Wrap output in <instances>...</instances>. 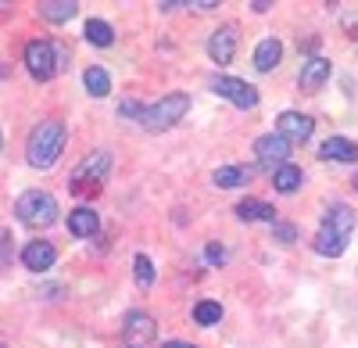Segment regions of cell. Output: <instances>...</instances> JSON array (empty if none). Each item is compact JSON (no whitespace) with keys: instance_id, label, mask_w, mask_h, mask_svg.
Masks as SVG:
<instances>
[{"instance_id":"cb8c5ba5","label":"cell","mask_w":358,"mask_h":348,"mask_svg":"<svg viewBox=\"0 0 358 348\" xmlns=\"http://www.w3.org/2000/svg\"><path fill=\"white\" fill-rule=\"evenodd\" d=\"M194 320H197L201 327H215V323L222 320V305H219V302H197V305H194Z\"/></svg>"},{"instance_id":"7a4b0ae2","label":"cell","mask_w":358,"mask_h":348,"mask_svg":"<svg viewBox=\"0 0 358 348\" xmlns=\"http://www.w3.org/2000/svg\"><path fill=\"white\" fill-rule=\"evenodd\" d=\"M108 172H111V155H108V151H90V155L72 169L69 190L79 194V197H94V194H101Z\"/></svg>"},{"instance_id":"d4e9b609","label":"cell","mask_w":358,"mask_h":348,"mask_svg":"<svg viewBox=\"0 0 358 348\" xmlns=\"http://www.w3.org/2000/svg\"><path fill=\"white\" fill-rule=\"evenodd\" d=\"M133 277H136L140 287H151L155 284V266H151V258H147V255H136L133 258Z\"/></svg>"},{"instance_id":"ba28073f","label":"cell","mask_w":358,"mask_h":348,"mask_svg":"<svg viewBox=\"0 0 358 348\" xmlns=\"http://www.w3.org/2000/svg\"><path fill=\"white\" fill-rule=\"evenodd\" d=\"M312 130H315L312 115H301V111H283L276 119V133H283L290 144H305L312 137Z\"/></svg>"},{"instance_id":"7402d4cb","label":"cell","mask_w":358,"mask_h":348,"mask_svg":"<svg viewBox=\"0 0 358 348\" xmlns=\"http://www.w3.org/2000/svg\"><path fill=\"white\" fill-rule=\"evenodd\" d=\"M305 183V176H301V169H297V165H280L276 172H273V187L280 190V194H294L297 187H301Z\"/></svg>"},{"instance_id":"e0dca14e","label":"cell","mask_w":358,"mask_h":348,"mask_svg":"<svg viewBox=\"0 0 358 348\" xmlns=\"http://www.w3.org/2000/svg\"><path fill=\"white\" fill-rule=\"evenodd\" d=\"M251 176H255V169H251V165H222V169H215L212 183L222 187V190H233V187H244Z\"/></svg>"},{"instance_id":"4fadbf2b","label":"cell","mask_w":358,"mask_h":348,"mask_svg":"<svg viewBox=\"0 0 358 348\" xmlns=\"http://www.w3.org/2000/svg\"><path fill=\"white\" fill-rule=\"evenodd\" d=\"M236 219H241V223H268V226H273L276 223V209L265 205V201H258V197H244L241 205H236Z\"/></svg>"},{"instance_id":"603a6c76","label":"cell","mask_w":358,"mask_h":348,"mask_svg":"<svg viewBox=\"0 0 358 348\" xmlns=\"http://www.w3.org/2000/svg\"><path fill=\"white\" fill-rule=\"evenodd\" d=\"M83 33H86V40L94 43V47H111V43H115V29H111L104 18H90Z\"/></svg>"},{"instance_id":"44dd1931","label":"cell","mask_w":358,"mask_h":348,"mask_svg":"<svg viewBox=\"0 0 358 348\" xmlns=\"http://www.w3.org/2000/svg\"><path fill=\"white\" fill-rule=\"evenodd\" d=\"M36 11H40L47 22H69V18L79 11V4H76V0H40Z\"/></svg>"},{"instance_id":"8992f818","label":"cell","mask_w":358,"mask_h":348,"mask_svg":"<svg viewBox=\"0 0 358 348\" xmlns=\"http://www.w3.org/2000/svg\"><path fill=\"white\" fill-rule=\"evenodd\" d=\"M212 90L219 97H226L229 104H236V108H255L258 104V90H255L251 83L236 79V76H215L212 79Z\"/></svg>"},{"instance_id":"f1b7e54d","label":"cell","mask_w":358,"mask_h":348,"mask_svg":"<svg viewBox=\"0 0 358 348\" xmlns=\"http://www.w3.org/2000/svg\"><path fill=\"white\" fill-rule=\"evenodd\" d=\"M204 258H208V263H215V266H219V263H226L222 244H208V248H204Z\"/></svg>"},{"instance_id":"5b68a950","label":"cell","mask_w":358,"mask_h":348,"mask_svg":"<svg viewBox=\"0 0 358 348\" xmlns=\"http://www.w3.org/2000/svg\"><path fill=\"white\" fill-rule=\"evenodd\" d=\"M65 65V50L50 40H29L25 43V69L33 79H54Z\"/></svg>"},{"instance_id":"52a82bcc","label":"cell","mask_w":358,"mask_h":348,"mask_svg":"<svg viewBox=\"0 0 358 348\" xmlns=\"http://www.w3.org/2000/svg\"><path fill=\"white\" fill-rule=\"evenodd\" d=\"M255 155H258V165L280 169V165H287V158H290V140H287L283 133H262V137L255 140Z\"/></svg>"},{"instance_id":"3957f363","label":"cell","mask_w":358,"mask_h":348,"mask_svg":"<svg viewBox=\"0 0 358 348\" xmlns=\"http://www.w3.org/2000/svg\"><path fill=\"white\" fill-rule=\"evenodd\" d=\"M187 108H190L187 94H169V97H158V104H147L136 123L143 130H151V133H162V130H172L179 119H183Z\"/></svg>"},{"instance_id":"9c48e42d","label":"cell","mask_w":358,"mask_h":348,"mask_svg":"<svg viewBox=\"0 0 358 348\" xmlns=\"http://www.w3.org/2000/svg\"><path fill=\"white\" fill-rule=\"evenodd\" d=\"M208 54H212L215 65H229L236 54V25H219L212 36H208Z\"/></svg>"},{"instance_id":"d6a6232c","label":"cell","mask_w":358,"mask_h":348,"mask_svg":"<svg viewBox=\"0 0 358 348\" xmlns=\"http://www.w3.org/2000/svg\"><path fill=\"white\" fill-rule=\"evenodd\" d=\"M0 144H4V137H0Z\"/></svg>"},{"instance_id":"ac0fdd59","label":"cell","mask_w":358,"mask_h":348,"mask_svg":"<svg viewBox=\"0 0 358 348\" xmlns=\"http://www.w3.org/2000/svg\"><path fill=\"white\" fill-rule=\"evenodd\" d=\"M322 226H326V230H334V234L351 237V230H355V212H351L348 205H334V209H326Z\"/></svg>"},{"instance_id":"5bb4252c","label":"cell","mask_w":358,"mask_h":348,"mask_svg":"<svg viewBox=\"0 0 358 348\" xmlns=\"http://www.w3.org/2000/svg\"><path fill=\"white\" fill-rule=\"evenodd\" d=\"M280 57H283V43L276 36H265L258 47H255V69L258 72H273L280 65Z\"/></svg>"},{"instance_id":"484cf974","label":"cell","mask_w":358,"mask_h":348,"mask_svg":"<svg viewBox=\"0 0 358 348\" xmlns=\"http://www.w3.org/2000/svg\"><path fill=\"white\" fill-rule=\"evenodd\" d=\"M11 258H15V241H11L8 230L0 226V270H4V266L11 263Z\"/></svg>"},{"instance_id":"6da1fadb","label":"cell","mask_w":358,"mask_h":348,"mask_svg":"<svg viewBox=\"0 0 358 348\" xmlns=\"http://www.w3.org/2000/svg\"><path fill=\"white\" fill-rule=\"evenodd\" d=\"M65 140H69V130L62 119H43L33 133H29V144H25V158L33 169H50L65 151Z\"/></svg>"},{"instance_id":"30bf717a","label":"cell","mask_w":358,"mask_h":348,"mask_svg":"<svg viewBox=\"0 0 358 348\" xmlns=\"http://www.w3.org/2000/svg\"><path fill=\"white\" fill-rule=\"evenodd\" d=\"M54 263H57V251H54L50 241H29V244L22 248V266H25V270L43 273V270H50Z\"/></svg>"},{"instance_id":"d6986e66","label":"cell","mask_w":358,"mask_h":348,"mask_svg":"<svg viewBox=\"0 0 358 348\" xmlns=\"http://www.w3.org/2000/svg\"><path fill=\"white\" fill-rule=\"evenodd\" d=\"M348 241H351V237H344V234H334V230L319 226V234H315V251H319V255H326V258H337V255H344Z\"/></svg>"},{"instance_id":"9a60e30c","label":"cell","mask_w":358,"mask_h":348,"mask_svg":"<svg viewBox=\"0 0 358 348\" xmlns=\"http://www.w3.org/2000/svg\"><path fill=\"white\" fill-rule=\"evenodd\" d=\"M101 230V216L94 209H72L69 216V234L72 237H94Z\"/></svg>"},{"instance_id":"277c9868","label":"cell","mask_w":358,"mask_h":348,"mask_svg":"<svg viewBox=\"0 0 358 348\" xmlns=\"http://www.w3.org/2000/svg\"><path fill=\"white\" fill-rule=\"evenodd\" d=\"M15 216H18V223L33 226V230L50 226V223L57 219V201H54V194H47V190H25V194L15 201Z\"/></svg>"},{"instance_id":"836d02e7","label":"cell","mask_w":358,"mask_h":348,"mask_svg":"<svg viewBox=\"0 0 358 348\" xmlns=\"http://www.w3.org/2000/svg\"><path fill=\"white\" fill-rule=\"evenodd\" d=\"M129 348H136V344H129Z\"/></svg>"},{"instance_id":"2e32d148","label":"cell","mask_w":358,"mask_h":348,"mask_svg":"<svg viewBox=\"0 0 358 348\" xmlns=\"http://www.w3.org/2000/svg\"><path fill=\"white\" fill-rule=\"evenodd\" d=\"M322 158L330 162H358V144L348 137H326L322 140Z\"/></svg>"},{"instance_id":"1f68e13d","label":"cell","mask_w":358,"mask_h":348,"mask_svg":"<svg viewBox=\"0 0 358 348\" xmlns=\"http://www.w3.org/2000/svg\"><path fill=\"white\" fill-rule=\"evenodd\" d=\"M4 76H8V72H4V65H0V79H4Z\"/></svg>"},{"instance_id":"4dcf8cb0","label":"cell","mask_w":358,"mask_h":348,"mask_svg":"<svg viewBox=\"0 0 358 348\" xmlns=\"http://www.w3.org/2000/svg\"><path fill=\"white\" fill-rule=\"evenodd\" d=\"M351 187H355V190H358V176H355V180H351Z\"/></svg>"},{"instance_id":"8fae6325","label":"cell","mask_w":358,"mask_h":348,"mask_svg":"<svg viewBox=\"0 0 358 348\" xmlns=\"http://www.w3.org/2000/svg\"><path fill=\"white\" fill-rule=\"evenodd\" d=\"M330 62H326V57H308V62L301 65V76H297V86H301L305 94H315V90H322V83L330 79Z\"/></svg>"},{"instance_id":"7c38bea8","label":"cell","mask_w":358,"mask_h":348,"mask_svg":"<svg viewBox=\"0 0 358 348\" xmlns=\"http://www.w3.org/2000/svg\"><path fill=\"white\" fill-rule=\"evenodd\" d=\"M158 337V323L151 320L147 312H129L126 316V341L129 344H147V341H155Z\"/></svg>"},{"instance_id":"83f0119b","label":"cell","mask_w":358,"mask_h":348,"mask_svg":"<svg viewBox=\"0 0 358 348\" xmlns=\"http://www.w3.org/2000/svg\"><path fill=\"white\" fill-rule=\"evenodd\" d=\"M140 111H143V104H136V101H122V104H118V115H122V119H140Z\"/></svg>"},{"instance_id":"f546056e","label":"cell","mask_w":358,"mask_h":348,"mask_svg":"<svg viewBox=\"0 0 358 348\" xmlns=\"http://www.w3.org/2000/svg\"><path fill=\"white\" fill-rule=\"evenodd\" d=\"M162 348H197V344H187V341H165Z\"/></svg>"},{"instance_id":"4316f807","label":"cell","mask_w":358,"mask_h":348,"mask_svg":"<svg viewBox=\"0 0 358 348\" xmlns=\"http://www.w3.org/2000/svg\"><path fill=\"white\" fill-rule=\"evenodd\" d=\"M273 237H276L280 244H294V237H297V230H294L290 223H273Z\"/></svg>"},{"instance_id":"ffe728a7","label":"cell","mask_w":358,"mask_h":348,"mask_svg":"<svg viewBox=\"0 0 358 348\" xmlns=\"http://www.w3.org/2000/svg\"><path fill=\"white\" fill-rule=\"evenodd\" d=\"M83 86H86L90 97H108V94H111V76H108V69L90 65V69L83 72Z\"/></svg>"}]
</instances>
